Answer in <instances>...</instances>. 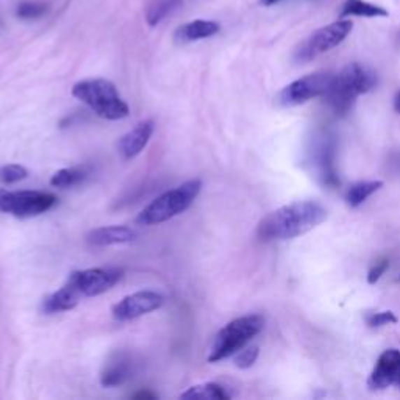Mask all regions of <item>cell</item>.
Wrapping results in <instances>:
<instances>
[{"label":"cell","instance_id":"cb8c5ba5","mask_svg":"<svg viewBox=\"0 0 400 400\" xmlns=\"http://www.w3.org/2000/svg\"><path fill=\"white\" fill-rule=\"evenodd\" d=\"M49 6L38 2H24L17 6L16 15L21 19H38L48 13Z\"/></svg>","mask_w":400,"mask_h":400},{"label":"cell","instance_id":"e0dca14e","mask_svg":"<svg viewBox=\"0 0 400 400\" xmlns=\"http://www.w3.org/2000/svg\"><path fill=\"white\" fill-rule=\"evenodd\" d=\"M219 30H221V27L213 21H194L180 27L176 31V41L177 43L199 41V39L216 35Z\"/></svg>","mask_w":400,"mask_h":400},{"label":"cell","instance_id":"9c48e42d","mask_svg":"<svg viewBox=\"0 0 400 400\" xmlns=\"http://www.w3.org/2000/svg\"><path fill=\"white\" fill-rule=\"evenodd\" d=\"M122 277V271L116 268H94L72 272L68 278L82 297H94L110 291Z\"/></svg>","mask_w":400,"mask_h":400},{"label":"cell","instance_id":"44dd1931","mask_svg":"<svg viewBox=\"0 0 400 400\" xmlns=\"http://www.w3.org/2000/svg\"><path fill=\"white\" fill-rule=\"evenodd\" d=\"M182 3L183 0H150L145 10V21L150 27H155Z\"/></svg>","mask_w":400,"mask_h":400},{"label":"cell","instance_id":"f546056e","mask_svg":"<svg viewBox=\"0 0 400 400\" xmlns=\"http://www.w3.org/2000/svg\"><path fill=\"white\" fill-rule=\"evenodd\" d=\"M262 2H263L264 5H268V6H269V5H276V3H278L280 0H262Z\"/></svg>","mask_w":400,"mask_h":400},{"label":"cell","instance_id":"7402d4cb","mask_svg":"<svg viewBox=\"0 0 400 400\" xmlns=\"http://www.w3.org/2000/svg\"><path fill=\"white\" fill-rule=\"evenodd\" d=\"M86 176H88L86 168L59 169L58 172H55V174L52 176L50 185L55 186V188H71V186L82 183L86 178Z\"/></svg>","mask_w":400,"mask_h":400},{"label":"cell","instance_id":"30bf717a","mask_svg":"<svg viewBox=\"0 0 400 400\" xmlns=\"http://www.w3.org/2000/svg\"><path fill=\"white\" fill-rule=\"evenodd\" d=\"M164 303V297L155 291H138L124 297L113 306V317L117 321H131L148 313L158 310Z\"/></svg>","mask_w":400,"mask_h":400},{"label":"cell","instance_id":"4316f807","mask_svg":"<svg viewBox=\"0 0 400 400\" xmlns=\"http://www.w3.org/2000/svg\"><path fill=\"white\" fill-rule=\"evenodd\" d=\"M388 268H390V262H388V259H380L378 263H376V264L371 268L369 274H368V283H371V285L377 283L378 280L382 278V276L385 274V272L388 271Z\"/></svg>","mask_w":400,"mask_h":400},{"label":"cell","instance_id":"5b68a950","mask_svg":"<svg viewBox=\"0 0 400 400\" xmlns=\"http://www.w3.org/2000/svg\"><path fill=\"white\" fill-rule=\"evenodd\" d=\"M264 327V319L259 315H248L233 319L217 333L210 352L208 362L217 363L245 348Z\"/></svg>","mask_w":400,"mask_h":400},{"label":"cell","instance_id":"83f0119b","mask_svg":"<svg viewBox=\"0 0 400 400\" xmlns=\"http://www.w3.org/2000/svg\"><path fill=\"white\" fill-rule=\"evenodd\" d=\"M133 399H157V396L153 394V392H148V391H141V392H136L135 396H133Z\"/></svg>","mask_w":400,"mask_h":400},{"label":"cell","instance_id":"484cf974","mask_svg":"<svg viewBox=\"0 0 400 400\" xmlns=\"http://www.w3.org/2000/svg\"><path fill=\"white\" fill-rule=\"evenodd\" d=\"M259 355V349L257 345H252V348H243L236 353L235 357V364L241 369H249L253 363L257 362V358Z\"/></svg>","mask_w":400,"mask_h":400},{"label":"cell","instance_id":"52a82bcc","mask_svg":"<svg viewBox=\"0 0 400 400\" xmlns=\"http://www.w3.org/2000/svg\"><path fill=\"white\" fill-rule=\"evenodd\" d=\"M57 203V197L45 191H2L0 211L16 217H35L49 211Z\"/></svg>","mask_w":400,"mask_h":400},{"label":"cell","instance_id":"ac0fdd59","mask_svg":"<svg viewBox=\"0 0 400 400\" xmlns=\"http://www.w3.org/2000/svg\"><path fill=\"white\" fill-rule=\"evenodd\" d=\"M352 16L386 17V16H390V13L388 10H385L383 6L366 2V0H345V3L343 5V11H341V19L352 17Z\"/></svg>","mask_w":400,"mask_h":400},{"label":"cell","instance_id":"ba28073f","mask_svg":"<svg viewBox=\"0 0 400 400\" xmlns=\"http://www.w3.org/2000/svg\"><path fill=\"white\" fill-rule=\"evenodd\" d=\"M331 78L333 74L330 72H315V74L297 78L278 92V103L282 106H297L311 99L324 96Z\"/></svg>","mask_w":400,"mask_h":400},{"label":"cell","instance_id":"9a60e30c","mask_svg":"<svg viewBox=\"0 0 400 400\" xmlns=\"http://www.w3.org/2000/svg\"><path fill=\"white\" fill-rule=\"evenodd\" d=\"M131 377V363L124 353H117L113 357L100 374V383L103 388H116L125 383Z\"/></svg>","mask_w":400,"mask_h":400},{"label":"cell","instance_id":"277c9868","mask_svg":"<svg viewBox=\"0 0 400 400\" xmlns=\"http://www.w3.org/2000/svg\"><path fill=\"white\" fill-rule=\"evenodd\" d=\"M200 190H202V182L196 178L166 191L139 213L136 222L139 225H157L182 215L194 202Z\"/></svg>","mask_w":400,"mask_h":400},{"label":"cell","instance_id":"ffe728a7","mask_svg":"<svg viewBox=\"0 0 400 400\" xmlns=\"http://www.w3.org/2000/svg\"><path fill=\"white\" fill-rule=\"evenodd\" d=\"M382 186L383 182H380V180L353 183L348 190V192H345V203H348L350 208H358V206L363 205L372 194H376Z\"/></svg>","mask_w":400,"mask_h":400},{"label":"cell","instance_id":"7a4b0ae2","mask_svg":"<svg viewBox=\"0 0 400 400\" xmlns=\"http://www.w3.org/2000/svg\"><path fill=\"white\" fill-rule=\"evenodd\" d=\"M377 86V74L362 63H350L333 76L325 91V100L336 115H345L352 110L358 96L366 94Z\"/></svg>","mask_w":400,"mask_h":400},{"label":"cell","instance_id":"d6986e66","mask_svg":"<svg viewBox=\"0 0 400 400\" xmlns=\"http://www.w3.org/2000/svg\"><path fill=\"white\" fill-rule=\"evenodd\" d=\"M182 399L186 400H229L231 396L227 392L222 385L219 383H202L191 386L182 392Z\"/></svg>","mask_w":400,"mask_h":400},{"label":"cell","instance_id":"8992f818","mask_svg":"<svg viewBox=\"0 0 400 400\" xmlns=\"http://www.w3.org/2000/svg\"><path fill=\"white\" fill-rule=\"evenodd\" d=\"M352 29L353 22L349 21V19L343 17V21H336L316 30L297 48L294 55L296 62L297 63L311 62V59L322 55V53H327L331 49L338 48V45L350 35Z\"/></svg>","mask_w":400,"mask_h":400},{"label":"cell","instance_id":"2e32d148","mask_svg":"<svg viewBox=\"0 0 400 400\" xmlns=\"http://www.w3.org/2000/svg\"><path fill=\"white\" fill-rule=\"evenodd\" d=\"M82 296L78 294L77 290L71 283L66 282L64 286H62L58 291L52 292L50 296L43 300V311L45 315H55V313L69 311L76 308L78 305Z\"/></svg>","mask_w":400,"mask_h":400},{"label":"cell","instance_id":"6da1fadb","mask_svg":"<svg viewBox=\"0 0 400 400\" xmlns=\"http://www.w3.org/2000/svg\"><path fill=\"white\" fill-rule=\"evenodd\" d=\"M325 217L327 210L321 203L302 200L285 205L264 216L258 224L257 235L262 241H285L316 229Z\"/></svg>","mask_w":400,"mask_h":400},{"label":"cell","instance_id":"5bb4252c","mask_svg":"<svg viewBox=\"0 0 400 400\" xmlns=\"http://www.w3.org/2000/svg\"><path fill=\"white\" fill-rule=\"evenodd\" d=\"M136 238V231L127 225H110V227H100L88 233V243L91 245H97V248H105V245H115V244H127L131 243Z\"/></svg>","mask_w":400,"mask_h":400},{"label":"cell","instance_id":"d4e9b609","mask_svg":"<svg viewBox=\"0 0 400 400\" xmlns=\"http://www.w3.org/2000/svg\"><path fill=\"white\" fill-rule=\"evenodd\" d=\"M396 322H397V316L392 311L369 313V315L366 316V324L372 327V329H380V327L396 324Z\"/></svg>","mask_w":400,"mask_h":400},{"label":"cell","instance_id":"8fae6325","mask_svg":"<svg viewBox=\"0 0 400 400\" xmlns=\"http://www.w3.org/2000/svg\"><path fill=\"white\" fill-rule=\"evenodd\" d=\"M368 386L371 391H383L391 386L400 390V350L388 349L378 357L369 376Z\"/></svg>","mask_w":400,"mask_h":400},{"label":"cell","instance_id":"4fadbf2b","mask_svg":"<svg viewBox=\"0 0 400 400\" xmlns=\"http://www.w3.org/2000/svg\"><path fill=\"white\" fill-rule=\"evenodd\" d=\"M335 139L327 136L321 143L316 145V168L321 177L322 183L329 186V188H336L339 186V176L336 172L335 166Z\"/></svg>","mask_w":400,"mask_h":400},{"label":"cell","instance_id":"1f68e13d","mask_svg":"<svg viewBox=\"0 0 400 400\" xmlns=\"http://www.w3.org/2000/svg\"><path fill=\"white\" fill-rule=\"evenodd\" d=\"M0 25H2V24H0Z\"/></svg>","mask_w":400,"mask_h":400},{"label":"cell","instance_id":"603a6c76","mask_svg":"<svg viewBox=\"0 0 400 400\" xmlns=\"http://www.w3.org/2000/svg\"><path fill=\"white\" fill-rule=\"evenodd\" d=\"M29 171L21 164H6L0 168V183L2 185H13L27 178Z\"/></svg>","mask_w":400,"mask_h":400},{"label":"cell","instance_id":"3957f363","mask_svg":"<svg viewBox=\"0 0 400 400\" xmlns=\"http://www.w3.org/2000/svg\"><path fill=\"white\" fill-rule=\"evenodd\" d=\"M72 96L88 105L97 116L108 119V121H119V119L129 116L130 113L129 105L119 96L116 86L110 80H83L74 85Z\"/></svg>","mask_w":400,"mask_h":400},{"label":"cell","instance_id":"4dcf8cb0","mask_svg":"<svg viewBox=\"0 0 400 400\" xmlns=\"http://www.w3.org/2000/svg\"><path fill=\"white\" fill-rule=\"evenodd\" d=\"M399 280H400V277H399Z\"/></svg>","mask_w":400,"mask_h":400},{"label":"cell","instance_id":"f1b7e54d","mask_svg":"<svg viewBox=\"0 0 400 400\" xmlns=\"http://www.w3.org/2000/svg\"><path fill=\"white\" fill-rule=\"evenodd\" d=\"M394 110H396L397 113H400V91L397 92L396 97H394Z\"/></svg>","mask_w":400,"mask_h":400},{"label":"cell","instance_id":"7c38bea8","mask_svg":"<svg viewBox=\"0 0 400 400\" xmlns=\"http://www.w3.org/2000/svg\"><path fill=\"white\" fill-rule=\"evenodd\" d=\"M153 131H155V124H153L150 119L136 124L130 131H127L125 135L119 139L117 152L121 153L124 159H131L138 157L139 153L145 149V145L149 144Z\"/></svg>","mask_w":400,"mask_h":400}]
</instances>
